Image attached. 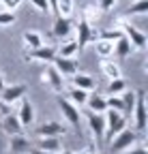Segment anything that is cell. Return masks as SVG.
I'll list each match as a JSON object with an SVG mask.
<instances>
[{
	"mask_svg": "<svg viewBox=\"0 0 148 154\" xmlns=\"http://www.w3.org/2000/svg\"><path fill=\"white\" fill-rule=\"evenodd\" d=\"M127 128V116H122L120 111H112L107 109L105 111V135H103V141H112L120 131Z\"/></svg>",
	"mask_w": 148,
	"mask_h": 154,
	"instance_id": "cell-1",
	"label": "cell"
},
{
	"mask_svg": "<svg viewBox=\"0 0 148 154\" xmlns=\"http://www.w3.org/2000/svg\"><path fill=\"white\" fill-rule=\"evenodd\" d=\"M137 139H140L137 131L124 128V131H120L116 137L109 141V148H112V152H114V154H122V152H127L129 148H133V146L137 143Z\"/></svg>",
	"mask_w": 148,
	"mask_h": 154,
	"instance_id": "cell-2",
	"label": "cell"
},
{
	"mask_svg": "<svg viewBox=\"0 0 148 154\" xmlns=\"http://www.w3.org/2000/svg\"><path fill=\"white\" fill-rule=\"evenodd\" d=\"M135 107H133V124L137 133H144L148 126V107H146V94L140 90L135 92Z\"/></svg>",
	"mask_w": 148,
	"mask_h": 154,
	"instance_id": "cell-3",
	"label": "cell"
},
{
	"mask_svg": "<svg viewBox=\"0 0 148 154\" xmlns=\"http://www.w3.org/2000/svg\"><path fill=\"white\" fill-rule=\"evenodd\" d=\"M122 34L129 38V43H131V47L133 49H146V43H148V36L140 30V28H135L133 24H122Z\"/></svg>",
	"mask_w": 148,
	"mask_h": 154,
	"instance_id": "cell-4",
	"label": "cell"
},
{
	"mask_svg": "<svg viewBox=\"0 0 148 154\" xmlns=\"http://www.w3.org/2000/svg\"><path fill=\"white\" fill-rule=\"evenodd\" d=\"M97 41V30L92 28L88 22H84V19H80L77 22V38H75V43L80 47V51L88 45V43H95Z\"/></svg>",
	"mask_w": 148,
	"mask_h": 154,
	"instance_id": "cell-5",
	"label": "cell"
},
{
	"mask_svg": "<svg viewBox=\"0 0 148 154\" xmlns=\"http://www.w3.org/2000/svg\"><path fill=\"white\" fill-rule=\"evenodd\" d=\"M56 45H41V47H36V49H30L24 54L26 60H39V62H47L52 64V60L56 58Z\"/></svg>",
	"mask_w": 148,
	"mask_h": 154,
	"instance_id": "cell-6",
	"label": "cell"
},
{
	"mask_svg": "<svg viewBox=\"0 0 148 154\" xmlns=\"http://www.w3.org/2000/svg\"><path fill=\"white\" fill-rule=\"evenodd\" d=\"M26 92H28V86H26V84L5 86L2 92H0V101H5L7 105H13V103H17V101H22Z\"/></svg>",
	"mask_w": 148,
	"mask_h": 154,
	"instance_id": "cell-7",
	"label": "cell"
},
{
	"mask_svg": "<svg viewBox=\"0 0 148 154\" xmlns=\"http://www.w3.org/2000/svg\"><path fill=\"white\" fill-rule=\"evenodd\" d=\"M88 126L92 137L97 139V143H103V135H105V113H92L88 111Z\"/></svg>",
	"mask_w": 148,
	"mask_h": 154,
	"instance_id": "cell-8",
	"label": "cell"
},
{
	"mask_svg": "<svg viewBox=\"0 0 148 154\" xmlns=\"http://www.w3.org/2000/svg\"><path fill=\"white\" fill-rule=\"evenodd\" d=\"M41 82H43V84H47L54 92H62V88H65V77L56 71V66H54V64H49V66L43 71Z\"/></svg>",
	"mask_w": 148,
	"mask_h": 154,
	"instance_id": "cell-9",
	"label": "cell"
},
{
	"mask_svg": "<svg viewBox=\"0 0 148 154\" xmlns=\"http://www.w3.org/2000/svg\"><path fill=\"white\" fill-rule=\"evenodd\" d=\"M58 107L65 116V120L71 124V126H80V109L73 105L69 99H65V96H58Z\"/></svg>",
	"mask_w": 148,
	"mask_h": 154,
	"instance_id": "cell-10",
	"label": "cell"
},
{
	"mask_svg": "<svg viewBox=\"0 0 148 154\" xmlns=\"http://www.w3.org/2000/svg\"><path fill=\"white\" fill-rule=\"evenodd\" d=\"M65 126L56 120H49V122H43L34 128V135L36 137H60V135H65Z\"/></svg>",
	"mask_w": 148,
	"mask_h": 154,
	"instance_id": "cell-11",
	"label": "cell"
},
{
	"mask_svg": "<svg viewBox=\"0 0 148 154\" xmlns=\"http://www.w3.org/2000/svg\"><path fill=\"white\" fill-rule=\"evenodd\" d=\"M52 64L56 66V71L62 77H73V75L77 73V62L73 60V58H60V56H56L52 60Z\"/></svg>",
	"mask_w": 148,
	"mask_h": 154,
	"instance_id": "cell-12",
	"label": "cell"
},
{
	"mask_svg": "<svg viewBox=\"0 0 148 154\" xmlns=\"http://www.w3.org/2000/svg\"><path fill=\"white\" fill-rule=\"evenodd\" d=\"M15 116H17V120H20L22 126H30L34 122V107H32V103L28 99H22L20 101V111H17Z\"/></svg>",
	"mask_w": 148,
	"mask_h": 154,
	"instance_id": "cell-13",
	"label": "cell"
},
{
	"mask_svg": "<svg viewBox=\"0 0 148 154\" xmlns=\"http://www.w3.org/2000/svg\"><path fill=\"white\" fill-rule=\"evenodd\" d=\"M32 146L24 135H11L9 141V154H30Z\"/></svg>",
	"mask_w": 148,
	"mask_h": 154,
	"instance_id": "cell-14",
	"label": "cell"
},
{
	"mask_svg": "<svg viewBox=\"0 0 148 154\" xmlns=\"http://www.w3.org/2000/svg\"><path fill=\"white\" fill-rule=\"evenodd\" d=\"M86 105L92 113H105L107 111V103H105V96L103 94H97V92H92L88 94V99H86Z\"/></svg>",
	"mask_w": 148,
	"mask_h": 154,
	"instance_id": "cell-15",
	"label": "cell"
},
{
	"mask_svg": "<svg viewBox=\"0 0 148 154\" xmlns=\"http://www.w3.org/2000/svg\"><path fill=\"white\" fill-rule=\"evenodd\" d=\"M71 82H73V88H80V90H86V92H92L95 90V79L88 75V73H75L71 77Z\"/></svg>",
	"mask_w": 148,
	"mask_h": 154,
	"instance_id": "cell-16",
	"label": "cell"
},
{
	"mask_svg": "<svg viewBox=\"0 0 148 154\" xmlns=\"http://www.w3.org/2000/svg\"><path fill=\"white\" fill-rule=\"evenodd\" d=\"M71 32V17H56V22L52 26V34L56 38H65Z\"/></svg>",
	"mask_w": 148,
	"mask_h": 154,
	"instance_id": "cell-17",
	"label": "cell"
},
{
	"mask_svg": "<svg viewBox=\"0 0 148 154\" xmlns=\"http://www.w3.org/2000/svg\"><path fill=\"white\" fill-rule=\"evenodd\" d=\"M2 128H5V133H7V135H22V131H24V126L20 124V120H17V116H15V113L5 116V120H2Z\"/></svg>",
	"mask_w": 148,
	"mask_h": 154,
	"instance_id": "cell-18",
	"label": "cell"
},
{
	"mask_svg": "<svg viewBox=\"0 0 148 154\" xmlns=\"http://www.w3.org/2000/svg\"><path fill=\"white\" fill-rule=\"evenodd\" d=\"M36 150H43V152H62L60 139L58 137H39V143H36Z\"/></svg>",
	"mask_w": 148,
	"mask_h": 154,
	"instance_id": "cell-19",
	"label": "cell"
},
{
	"mask_svg": "<svg viewBox=\"0 0 148 154\" xmlns=\"http://www.w3.org/2000/svg\"><path fill=\"white\" fill-rule=\"evenodd\" d=\"M133 51V47H131V43H129V38L127 36H120L118 41L114 43V54H116V58L118 60H124V58Z\"/></svg>",
	"mask_w": 148,
	"mask_h": 154,
	"instance_id": "cell-20",
	"label": "cell"
},
{
	"mask_svg": "<svg viewBox=\"0 0 148 154\" xmlns=\"http://www.w3.org/2000/svg\"><path fill=\"white\" fill-rule=\"evenodd\" d=\"M101 71L105 77H109V79H118V77H122L120 73V66L116 62H112L109 58H105V60H101Z\"/></svg>",
	"mask_w": 148,
	"mask_h": 154,
	"instance_id": "cell-21",
	"label": "cell"
},
{
	"mask_svg": "<svg viewBox=\"0 0 148 154\" xmlns=\"http://www.w3.org/2000/svg\"><path fill=\"white\" fill-rule=\"evenodd\" d=\"M135 90H124L122 94H120V99H122V105H124V109H122V116H131L133 113V107H135Z\"/></svg>",
	"mask_w": 148,
	"mask_h": 154,
	"instance_id": "cell-22",
	"label": "cell"
},
{
	"mask_svg": "<svg viewBox=\"0 0 148 154\" xmlns=\"http://www.w3.org/2000/svg\"><path fill=\"white\" fill-rule=\"evenodd\" d=\"M88 94L90 92H86V90H80V88H71L69 92H67V96L65 99H69L75 107H80V105H86V99H88Z\"/></svg>",
	"mask_w": 148,
	"mask_h": 154,
	"instance_id": "cell-23",
	"label": "cell"
},
{
	"mask_svg": "<svg viewBox=\"0 0 148 154\" xmlns=\"http://www.w3.org/2000/svg\"><path fill=\"white\" fill-rule=\"evenodd\" d=\"M24 43H26L30 49H36V47L45 45V43H43L41 32H36V30H26V32H24Z\"/></svg>",
	"mask_w": 148,
	"mask_h": 154,
	"instance_id": "cell-24",
	"label": "cell"
},
{
	"mask_svg": "<svg viewBox=\"0 0 148 154\" xmlns=\"http://www.w3.org/2000/svg\"><path fill=\"white\" fill-rule=\"evenodd\" d=\"M99 17H101V11H99L97 7H92V5H86V7L82 9V15H80V19L88 22L90 26H92V24H97V22H99Z\"/></svg>",
	"mask_w": 148,
	"mask_h": 154,
	"instance_id": "cell-25",
	"label": "cell"
},
{
	"mask_svg": "<svg viewBox=\"0 0 148 154\" xmlns=\"http://www.w3.org/2000/svg\"><path fill=\"white\" fill-rule=\"evenodd\" d=\"M120 36H124L120 28H105V30L97 32V41L101 38V41H109V43H116Z\"/></svg>",
	"mask_w": 148,
	"mask_h": 154,
	"instance_id": "cell-26",
	"label": "cell"
},
{
	"mask_svg": "<svg viewBox=\"0 0 148 154\" xmlns=\"http://www.w3.org/2000/svg\"><path fill=\"white\" fill-rule=\"evenodd\" d=\"M95 51H97V56L99 58H109V56H114V43H109V41H95Z\"/></svg>",
	"mask_w": 148,
	"mask_h": 154,
	"instance_id": "cell-27",
	"label": "cell"
},
{
	"mask_svg": "<svg viewBox=\"0 0 148 154\" xmlns=\"http://www.w3.org/2000/svg\"><path fill=\"white\" fill-rule=\"evenodd\" d=\"M77 51H80V47H77L75 41H67V43H62V45L58 47L56 56H60V58H73Z\"/></svg>",
	"mask_w": 148,
	"mask_h": 154,
	"instance_id": "cell-28",
	"label": "cell"
},
{
	"mask_svg": "<svg viewBox=\"0 0 148 154\" xmlns=\"http://www.w3.org/2000/svg\"><path fill=\"white\" fill-rule=\"evenodd\" d=\"M73 9H75L73 0H58V5H56V17H71Z\"/></svg>",
	"mask_w": 148,
	"mask_h": 154,
	"instance_id": "cell-29",
	"label": "cell"
},
{
	"mask_svg": "<svg viewBox=\"0 0 148 154\" xmlns=\"http://www.w3.org/2000/svg\"><path fill=\"white\" fill-rule=\"evenodd\" d=\"M124 90H127V82L122 79V77H118V79H109L107 94H122Z\"/></svg>",
	"mask_w": 148,
	"mask_h": 154,
	"instance_id": "cell-30",
	"label": "cell"
},
{
	"mask_svg": "<svg viewBox=\"0 0 148 154\" xmlns=\"http://www.w3.org/2000/svg\"><path fill=\"white\" fill-rule=\"evenodd\" d=\"M148 13V0H137V2H131L127 15H146Z\"/></svg>",
	"mask_w": 148,
	"mask_h": 154,
	"instance_id": "cell-31",
	"label": "cell"
},
{
	"mask_svg": "<svg viewBox=\"0 0 148 154\" xmlns=\"http://www.w3.org/2000/svg\"><path fill=\"white\" fill-rule=\"evenodd\" d=\"M105 103H107V109H112V111H120V113H122V109H124L120 94H109V96H105Z\"/></svg>",
	"mask_w": 148,
	"mask_h": 154,
	"instance_id": "cell-32",
	"label": "cell"
},
{
	"mask_svg": "<svg viewBox=\"0 0 148 154\" xmlns=\"http://www.w3.org/2000/svg\"><path fill=\"white\" fill-rule=\"evenodd\" d=\"M15 13H11V11H0V26L2 28H7V26H13L15 24Z\"/></svg>",
	"mask_w": 148,
	"mask_h": 154,
	"instance_id": "cell-33",
	"label": "cell"
},
{
	"mask_svg": "<svg viewBox=\"0 0 148 154\" xmlns=\"http://www.w3.org/2000/svg\"><path fill=\"white\" fill-rule=\"evenodd\" d=\"M116 2H118V0H97V9L107 13V11H112L116 7Z\"/></svg>",
	"mask_w": 148,
	"mask_h": 154,
	"instance_id": "cell-34",
	"label": "cell"
},
{
	"mask_svg": "<svg viewBox=\"0 0 148 154\" xmlns=\"http://www.w3.org/2000/svg\"><path fill=\"white\" fill-rule=\"evenodd\" d=\"M22 2L24 0H0V5H2L7 11H11V13H15V9H20Z\"/></svg>",
	"mask_w": 148,
	"mask_h": 154,
	"instance_id": "cell-35",
	"label": "cell"
},
{
	"mask_svg": "<svg viewBox=\"0 0 148 154\" xmlns=\"http://www.w3.org/2000/svg\"><path fill=\"white\" fill-rule=\"evenodd\" d=\"M30 2L34 5V9H39L41 13H49V5H47V0H30Z\"/></svg>",
	"mask_w": 148,
	"mask_h": 154,
	"instance_id": "cell-36",
	"label": "cell"
},
{
	"mask_svg": "<svg viewBox=\"0 0 148 154\" xmlns=\"http://www.w3.org/2000/svg\"><path fill=\"white\" fill-rule=\"evenodd\" d=\"M122 154H148V150H146L144 146H137V143H135L133 148H129V150L122 152Z\"/></svg>",
	"mask_w": 148,
	"mask_h": 154,
	"instance_id": "cell-37",
	"label": "cell"
},
{
	"mask_svg": "<svg viewBox=\"0 0 148 154\" xmlns=\"http://www.w3.org/2000/svg\"><path fill=\"white\" fill-rule=\"evenodd\" d=\"M13 109H11V105H7L5 101H0V116H2V118H5V116H9Z\"/></svg>",
	"mask_w": 148,
	"mask_h": 154,
	"instance_id": "cell-38",
	"label": "cell"
},
{
	"mask_svg": "<svg viewBox=\"0 0 148 154\" xmlns=\"http://www.w3.org/2000/svg\"><path fill=\"white\" fill-rule=\"evenodd\" d=\"M75 154H97V148H95V146H86V148H82V150L75 152Z\"/></svg>",
	"mask_w": 148,
	"mask_h": 154,
	"instance_id": "cell-39",
	"label": "cell"
},
{
	"mask_svg": "<svg viewBox=\"0 0 148 154\" xmlns=\"http://www.w3.org/2000/svg\"><path fill=\"white\" fill-rule=\"evenodd\" d=\"M47 5H49V13L56 15V5H58V0H47Z\"/></svg>",
	"mask_w": 148,
	"mask_h": 154,
	"instance_id": "cell-40",
	"label": "cell"
},
{
	"mask_svg": "<svg viewBox=\"0 0 148 154\" xmlns=\"http://www.w3.org/2000/svg\"><path fill=\"white\" fill-rule=\"evenodd\" d=\"M30 154H56V152H43V150H36V148H32L30 150ZM60 154V152H58Z\"/></svg>",
	"mask_w": 148,
	"mask_h": 154,
	"instance_id": "cell-41",
	"label": "cell"
},
{
	"mask_svg": "<svg viewBox=\"0 0 148 154\" xmlns=\"http://www.w3.org/2000/svg\"><path fill=\"white\" fill-rule=\"evenodd\" d=\"M5 86H7V84H5V77H2V73H0V92H2Z\"/></svg>",
	"mask_w": 148,
	"mask_h": 154,
	"instance_id": "cell-42",
	"label": "cell"
},
{
	"mask_svg": "<svg viewBox=\"0 0 148 154\" xmlns=\"http://www.w3.org/2000/svg\"><path fill=\"white\" fill-rule=\"evenodd\" d=\"M60 154H75V152H71V150H62Z\"/></svg>",
	"mask_w": 148,
	"mask_h": 154,
	"instance_id": "cell-43",
	"label": "cell"
},
{
	"mask_svg": "<svg viewBox=\"0 0 148 154\" xmlns=\"http://www.w3.org/2000/svg\"><path fill=\"white\" fill-rule=\"evenodd\" d=\"M131 2H137V0H131Z\"/></svg>",
	"mask_w": 148,
	"mask_h": 154,
	"instance_id": "cell-44",
	"label": "cell"
}]
</instances>
